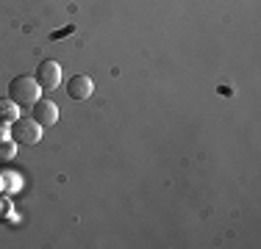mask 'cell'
Here are the masks:
<instances>
[{"label": "cell", "instance_id": "obj_1", "mask_svg": "<svg viewBox=\"0 0 261 249\" xmlns=\"http://www.w3.org/2000/svg\"><path fill=\"white\" fill-rule=\"evenodd\" d=\"M42 97V89L34 78L28 75H17L9 83V100L17 105V108H34V103Z\"/></svg>", "mask_w": 261, "mask_h": 249}, {"label": "cell", "instance_id": "obj_2", "mask_svg": "<svg viewBox=\"0 0 261 249\" xmlns=\"http://www.w3.org/2000/svg\"><path fill=\"white\" fill-rule=\"evenodd\" d=\"M42 124L34 119V116H17L14 122H11V130H9V136H11V141L14 144H22V147H34V144H39V139H42Z\"/></svg>", "mask_w": 261, "mask_h": 249}, {"label": "cell", "instance_id": "obj_3", "mask_svg": "<svg viewBox=\"0 0 261 249\" xmlns=\"http://www.w3.org/2000/svg\"><path fill=\"white\" fill-rule=\"evenodd\" d=\"M34 80L39 83V89H45V91L59 89V83H61V67H59V61H50V58L42 61V64L36 67Z\"/></svg>", "mask_w": 261, "mask_h": 249}, {"label": "cell", "instance_id": "obj_4", "mask_svg": "<svg viewBox=\"0 0 261 249\" xmlns=\"http://www.w3.org/2000/svg\"><path fill=\"white\" fill-rule=\"evenodd\" d=\"M31 116H34L42 128H50V124L59 122V105H56L53 100H42L39 97L34 103V108H31Z\"/></svg>", "mask_w": 261, "mask_h": 249}, {"label": "cell", "instance_id": "obj_5", "mask_svg": "<svg viewBox=\"0 0 261 249\" xmlns=\"http://www.w3.org/2000/svg\"><path fill=\"white\" fill-rule=\"evenodd\" d=\"M92 91H95V83H92L89 75H72L67 80V95L72 100H89Z\"/></svg>", "mask_w": 261, "mask_h": 249}, {"label": "cell", "instance_id": "obj_6", "mask_svg": "<svg viewBox=\"0 0 261 249\" xmlns=\"http://www.w3.org/2000/svg\"><path fill=\"white\" fill-rule=\"evenodd\" d=\"M17 111H20V108H17V105L11 103L9 97H3V100H0V122H9V124H11V122L17 119V116H20Z\"/></svg>", "mask_w": 261, "mask_h": 249}, {"label": "cell", "instance_id": "obj_7", "mask_svg": "<svg viewBox=\"0 0 261 249\" xmlns=\"http://www.w3.org/2000/svg\"><path fill=\"white\" fill-rule=\"evenodd\" d=\"M14 141L11 139H0V161H11L14 158Z\"/></svg>", "mask_w": 261, "mask_h": 249}, {"label": "cell", "instance_id": "obj_8", "mask_svg": "<svg viewBox=\"0 0 261 249\" xmlns=\"http://www.w3.org/2000/svg\"><path fill=\"white\" fill-rule=\"evenodd\" d=\"M6 133H9V130H6V122H0V139H6Z\"/></svg>", "mask_w": 261, "mask_h": 249}]
</instances>
